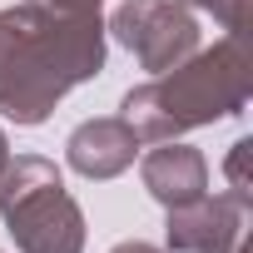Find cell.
<instances>
[{
	"label": "cell",
	"mask_w": 253,
	"mask_h": 253,
	"mask_svg": "<svg viewBox=\"0 0 253 253\" xmlns=\"http://www.w3.org/2000/svg\"><path fill=\"white\" fill-rule=\"evenodd\" d=\"M104 70V20L55 15L45 5L0 10V114L45 124L50 109Z\"/></svg>",
	"instance_id": "obj_1"
},
{
	"label": "cell",
	"mask_w": 253,
	"mask_h": 253,
	"mask_svg": "<svg viewBox=\"0 0 253 253\" xmlns=\"http://www.w3.org/2000/svg\"><path fill=\"white\" fill-rule=\"evenodd\" d=\"M248 89H253V70L243 55V35H223L213 50H194L184 65L129 89L119 104L124 109L119 119L139 134V144H159L223 114H243Z\"/></svg>",
	"instance_id": "obj_2"
},
{
	"label": "cell",
	"mask_w": 253,
	"mask_h": 253,
	"mask_svg": "<svg viewBox=\"0 0 253 253\" xmlns=\"http://www.w3.org/2000/svg\"><path fill=\"white\" fill-rule=\"evenodd\" d=\"M0 218L20 253H80L84 213L70 199L60 169L40 154H15L0 169Z\"/></svg>",
	"instance_id": "obj_3"
},
{
	"label": "cell",
	"mask_w": 253,
	"mask_h": 253,
	"mask_svg": "<svg viewBox=\"0 0 253 253\" xmlns=\"http://www.w3.org/2000/svg\"><path fill=\"white\" fill-rule=\"evenodd\" d=\"M104 35H114L144 70L164 75L199 50V20L179 0H124L109 15Z\"/></svg>",
	"instance_id": "obj_4"
},
{
	"label": "cell",
	"mask_w": 253,
	"mask_h": 253,
	"mask_svg": "<svg viewBox=\"0 0 253 253\" xmlns=\"http://www.w3.org/2000/svg\"><path fill=\"white\" fill-rule=\"evenodd\" d=\"M253 204L238 194H204L184 209H169V248L174 253H243Z\"/></svg>",
	"instance_id": "obj_5"
},
{
	"label": "cell",
	"mask_w": 253,
	"mask_h": 253,
	"mask_svg": "<svg viewBox=\"0 0 253 253\" xmlns=\"http://www.w3.org/2000/svg\"><path fill=\"white\" fill-rule=\"evenodd\" d=\"M65 154H70L75 174H84V179H114V174H124L139 159V134L119 114L114 119H84L80 129L65 139Z\"/></svg>",
	"instance_id": "obj_6"
},
{
	"label": "cell",
	"mask_w": 253,
	"mask_h": 253,
	"mask_svg": "<svg viewBox=\"0 0 253 253\" xmlns=\"http://www.w3.org/2000/svg\"><path fill=\"white\" fill-rule=\"evenodd\" d=\"M139 174H144L149 199H159L164 209H184V204H194V199L209 194V164H204V154L189 149V144H179V139H159L144 154Z\"/></svg>",
	"instance_id": "obj_7"
},
{
	"label": "cell",
	"mask_w": 253,
	"mask_h": 253,
	"mask_svg": "<svg viewBox=\"0 0 253 253\" xmlns=\"http://www.w3.org/2000/svg\"><path fill=\"white\" fill-rule=\"evenodd\" d=\"M248 154H253V144L248 139H238L233 149H228V194H238V199H248L253 204V184H248Z\"/></svg>",
	"instance_id": "obj_8"
},
{
	"label": "cell",
	"mask_w": 253,
	"mask_h": 253,
	"mask_svg": "<svg viewBox=\"0 0 253 253\" xmlns=\"http://www.w3.org/2000/svg\"><path fill=\"white\" fill-rule=\"evenodd\" d=\"M248 5H253V0H218L209 15H213L228 35H243V25H248Z\"/></svg>",
	"instance_id": "obj_9"
},
{
	"label": "cell",
	"mask_w": 253,
	"mask_h": 253,
	"mask_svg": "<svg viewBox=\"0 0 253 253\" xmlns=\"http://www.w3.org/2000/svg\"><path fill=\"white\" fill-rule=\"evenodd\" d=\"M30 5H45L55 15H99V0H30Z\"/></svg>",
	"instance_id": "obj_10"
},
{
	"label": "cell",
	"mask_w": 253,
	"mask_h": 253,
	"mask_svg": "<svg viewBox=\"0 0 253 253\" xmlns=\"http://www.w3.org/2000/svg\"><path fill=\"white\" fill-rule=\"evenodd\" d=\"M109 253H159L154 243H144V238H124V243H114Z\"/></svg>",
	"instance_id": "obj_11"
},
{
	"label": "cell",
	"mask_w": 253,
	"mask_h": 253,
	"mask_svg": "<svg viewBox=\"0 0 253 253\" xmlns=\"http://www.w3.org/2000/svg\"><path fill=\"white\" fill-rule=\"evenodd\" d=\"M179 5H194V10H213L218 0H179Z\"/></svg>",
	"instance_id": "obj_12"
},
{
	"label": "cell",
	"mask_w": 253,
	"mask_h": 253,
	"mask_svg": "<svg viewBox=\"0 0 253 253\" xmlns=\"http://www.w3.org/2000/svg\"><path fill=\"white\" fill-rule=\"evenodd\" d=\"M5 159H10V144H5V134H0V169H5Z\"/></svg>",
	"instance_id": "obj_13"
}]
</instances>
